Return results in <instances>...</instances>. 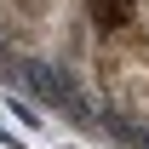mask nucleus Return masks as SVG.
I'll use <instances>...</instances> for the list:
<instances>
[{"label": "nucleus", "instance_id": "f257e3e1", "mask_svg": "<svg viewBox=\"0 0 149 149\" xmlns=\"http://www.w3.org/2000/svg\"><path fill=\"white\" fill-rule=\"evenodd\" d=\"M92 80L132 132H149V29L92 40Z\"/></svg>", "mask_w": 149, "mask_h": 149}, {"label": "nucleus", "instance_id": "f03ea898", "mask_svg": "<svg viewBox=\"0 0 149 149\" xmlns=\"http://www.w3.org/2000/svg\"><path fill=\"white\" fill-rule=\"evenodd\" d=\"M80 17H86V40L126 35V29H149L143 0H86V6H80Z\"/></svg>", "mask_w": 149, "mask_h": 149}]
</instances>
